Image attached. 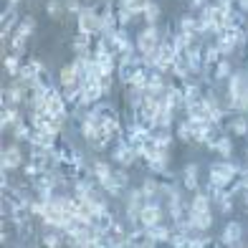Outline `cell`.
I'll list each match as a JSON object with an SVG mask.
<instances>
[{"mask_svg":"<svg viewBox=\"0 0 248 248\" xmlns=\"http://www.w3.org/2000/svg\"><path fill=\"white\" fill-rule=\"evenodd\" d=\"M225 107L235 114H246L248 111V71H233L228 78V94H225Z\"/></svg>","mask_w":248,"mask_h":248,"instance_id":"6da1fadb","label":"cell"},{"mask_svg":"<svg viewBox=\"0 0 248 248\" xmlns=\"http://www.w3.org/2000/svg\"><path fill=\"white\" fill-rule=\"evenodd\" d=\"M241 177V167L231 162V160H218L210 165L208 170V190H218V187H231L235 180Z\"/></svg>","mask_w":248,"mask_h":248,"instance_id":"7a4b0ae2","label":"cell"},{"mask_svg":"<svg viewBox=\"0 0 248 248\" xmlns=\"http://www.w3.org/2000/svg\"><path fill=\"white\" fill-rule=\"evenodd\" d=\"M165 38V33L160 26H144L137 38H134V46H137V53L140 56H155L157 48H160V43Z\"/></svg>","mask_w":248,"mask_h":248,"instance_id":"3957f363","label":"cell"},{"mask_svg":"<svg viewBox=\"0 0 248 248\" xmlns=\"http://www.w3.org/2000/svg\"><path fill=\"white\" fill-rule=\"evenodd\" d=\"M76 28L89 33V36H99L101 33V16L94 10V5H84V10L76 16Z\"/></svg>","mask_w":248,"mask_h":248,"instance_id":"277c9868","label":"cell"},{"mask_svg":"<svg viewBox=\"0 0 248 248\" xmlns=\"http://www.w3.org/2000/svg\"><path fill=\"white\" fill-rule=\"evenodd\" d=\"M137 160H140V155L129 147V142H124V140L114 142V147H111V162H114V165H119V167H134Z\"/></svg>","mask_w":248,"mask_h":248,"instance_id":"5b68a950","label":"cell"},{"mask_svg":"<svg viewBox=\"0 0 248 248\" xmlns=\"http://www.w3.org/2000/svg\"><path fill=\"white\" fill-rule=\"evenodd\" d=\"M157 223H165V210H162V205L155 198V200H147L142 205V210H140V225H142V228H152V225H157Z\"/></svg>","mask_w":248,"mask_h":248,"instance_id":"8992f818","label":"cell"},{"mask_svg":"<svg viewBox=\"0 0 248 248\" xmlns=\"http://www.w3.org/2000/svg\"><path fill=\"white\" fill-rule=\"evenodd\" d=\"M172 228L165 223H157L152 228H144V246H157V243H170Z\"/></svg>","mask_w":248,"mask_h":248,"instance_id":"52a82bcc","label":"cell"},{"mask_svg":"<svg viewBox=\"0 0 248 248\" xmlns=\"http://www.w3.org/2000/svg\"><path fill=\"white\" fill-rule=\"evenodd\" d=\"M205 147L210 152L220 155V160H231V157H233V140H231V134H218V137L210 140Z\"/></svg>","mask_w":248,"mask_h":248,"instance_id":"ba28073f","label":"cell"},{"mask_svg":"<svg viewBox=\"0 0 248 248\" xmlns=\"http://www.w3.org/2000/svg\"><path fill=\"white\" fill-rule=\"evenodd\" d=\"M220 243L223 246H241L243 243V225L238 220H228V223H225V228H223Z\"/></svg>","mask_w":248,"mask_h":248,"instance_id":"9c48e42d","label":"cell"},{"mask_svg":"<svg viewBox=\"0 0 248 248\" xmlns=\"http://www.w3.org/2000/svg\"><path fill=\"white\" fill-rule=\"evenodd\" d=\"M23 167V150L18 144H10L3 150V162H0V170H18Z\"/></svg>","mask_w":248,"mask_h":248,"instance_id":"30bf717a","label":"cell"},{"mask_svg":"<svg viewBox=\"0 0 248 248\" xmlns=\"http://www.w3.org/2000/svg\"><path fill=\"white\" fill-rule=\"evenodd\" d=\"M190 225H193L195 231H202L208 233L213 228V223H216V218H213V208L210 210H190Z\"/></svg>","mask_w":248,"mask_h":248,"instance_id":"8fae6325","label":"cell"},{"mask_svg":"<svg viewBox=\"0 0 248 248\" xmlns=\"http://www.w3.org/2000/svg\"><path fill=\"white\" fill-rule=\"evenodd\" d=\"M78 84H81V74H78V69L74 66V61L61 66V71H59V86L61 89H69V86H78Z\"/></svg>","mask_w":248,"mask_h":248,"instance_id":"7c38bea8","label":"cell"},{"mask_svg":"<svg viewBox=\"0 0 248 248\" xmlns=\"http://www.w3.org/2000/svg\"><path fill=\"white\" fill-rule=\"evenodd\" d=\"M183 185H185V190H190V193L200 190V167L195 162L185 165V170H183Z\"/></svg>","mask_w":248,"mask_h":248,"instance_id":"4fadbf2b","label":"cell"},{"mask_svg":"<svg viewBox=\"0 0 248 248\" xmlns=\"http://www.w3.org/2000/svg\"><path fill=\"white\" fill-rule=\"evenodd\" d=\"M111 175H114V167H111V162H107V160H94V162H92V177L96 180L99 185L107 183Z\"/></svg>","mask_w":248,"mask_h":248,"instance_id":"5bb4252c","label":"cell"},{"mask_svg":"<svg viewBox=\"0 0 248 248\" xmlns=\"http://www.w3.org/2000/svg\"><path fill=\"white\" fill-rule=\"evenodd\" d=\"M231 76H233V63H231V59H220V61L216 63V69H213V84L228 81Z\"/></svg>","mask_w":248,"mask_h":248,"instance_id":"9a60e30c","label":"cell"},{"mask_svg":"<svg viewBox=\"0 0 248 248\" xmlns=\"http://www.w3.org/2000/svg\"><path fill=\"white\" fill-rule=\"evenodd\" d=\"M18 122H23V117H20L18 107H3V119H0V129L8 132V127L13 129Z\"/></svg>","mask_w":248,"mask_h":248,"instance_id":"2e32d148","label":"cell"},{"mask_svg":"<svg viewBox=\"0 0 248 248\" xmlns=\"http://www.w3.org/2000/svg\"><path fill=\"white\" fill-rule=\"evenodd\" d=\"M28 38L23 31H13V36H10V53L16 56H26V48H28Z\"/></svg>","mask_w":248,"mask_h":248,"instance_id":"e0dca14e","label":"cell"},{"mask_svg":"<svg viewBox=\"0 0 248 248\" xmlns=\"http://www.w3.org/2000/svg\"><path fill=\"white\" fill-rule=\"evenodd\" d=\"M225 129H228L233 137H248V117L246 114H238L235 119L228 122V127H225Z\"/></svg>","mask_w":248,"mask_h":248,"instance_id":"ac0fdd59","label":"cell"},{"mask_svg":"<svg viewBox=\"0 0 248 248\" xmlns=\"http://www.w3.org/2000/svg\"><path fill=\"white\" fill-rule=\"evenodd\" d=\"M160 187H162V183L157 180V175H150V177L142 180V193H144L147 200H155L157 195H160Z\"/></svg>","mask_w":248,"mask_h":248,"instance_id":"d6986e66","label":"cell"},{"mask_svg":"<svg viewBox=\"0 0 248 248\" xmlns=\"http://www.w3.org/2000/svg\"><path fill=\"white\" fill-rule=\"evenodd\" d=\"M20 59L23 56H16V53H3V69H5V74H10V78H16L18 74H20Z\"/></svg>","mask_w":248,"mask_h":248,"instance_id":"ffe728a7","label":"cell"},{"mask_svg":"<svg viewBox=\"0 0 248 248\" xmlns=\"http://www.w3.org/2000/svg\"><path fill=\"white\" fill-rule=\"evenodd\" d=\"M16 28H18V13H16V8H10L3 13V38L13 36Z\"/></svg>","mask_w":248,"mask_h":248,"instance_id":"44dd1931","label":"cell"},{"mask_svg":"<svg viewBox=\"0 0 248 248\" xmlns=\"http://www.w3.org/2000/svg\"><path fill=\"white\" fill-rule=\"evenodd\" d=\"M160 16H162V8H160V3H155V0H152L150 8L142 13V20L147 26H157V23H160Z\"/></svg>","mask_w":248,"mask_h":248,"instance_id":"7402d4cb","label":"cell"},{"mask_svg":"<svg viewBox=\"0 0 248 248\" xmlns=\"http://www.w3.org/2000/svg\"><path fill=\"white\" fill-rule=\"evenodd\" d=\"M46 13L51 20H61L66 16V5H63V0H48L46 3Z\"/></svg>","mask_w":248,"mask_h":248,"instance_id":"603a6c76","label":"cell"},{"mask_svg":"<svg viewBox=\"0 0 248 248\" xmlns=\"http://www.w3.org/2000/svg\"><path fill=\"white\" fill-rule=\"evenodd\" d=\"M175 137H177L180 142H185V144L193 142V127H190L187 119H183V122H180L177 127H175Z\"/></svg>","mask_w":248,"mask_h":248,"instance_id":"cb8c5ba5","label":"cell"},{"mask_svg":"<svg viewBox=\"0 0 248 248\" xmlns=\"http://www.w3.org/2000/svg\"><path fill=\"white\" fill-rule=\"evenodd\" d=\"M150 3H152V0H122V3H117V5H124V8H129L134 16H142L144 10L150 8Z\"/></svg>","mask_w":248,"mask_h":248,"instance_id":"d4e9b609","label":"cell"},{"mask_svg":"<svg viewBox=\"0 0 248 248\" xmlns=\"http://www.w3.org/2000/svg\"><path fill=\"white\" fill-rule=\"evenodd\" d=\"M61 241H63V235H61V231H56V228H51V233H43V238H41V243L48 246V248L61 246Z\"/></svg>","mask_w":248,"mask_h":248,"instance_id":"484cf974","label":"cell"},{"mask_svg":"<svg viewBox=\"0 0 248 248\" xmlns=\"http://www.w3.org/2000/svg\"><path fill=\"white\" fill-rule=\"evenodd\" d=\"M101 81V89H104V94H111V89H114V74H104L99 78Z\"/></svg>","mask_w":248,"mask_h":248,"instance_id":"4316f807","label":"cell"},{"mask_svg":"<svg viewBox=\"0 0 248 248\" xmlns=\"http://www.w3.org/2000/svg\"><path fill=\"white\" fill-rule=\"evenodd\" d=\"M235 8L243 10V13H248V0H235Z\"/></svg>","mask_w":248,"mask_h":248,"instance_id":"83f0119b","label":"cell"},{"mask_svg":"<svg viewBox=\"0 0 248 248\" xmlns=\"http://www.w3.org/2000/svg\"><path fill=\"white\" fill-rule=\"evenodd\" d=\"M20 3H23V0H8V5H10V8H16V5H20Z\"/></svg>","mask_w":248,"mask_h":248,"instance_id":"f1b7e54d","label":"cell"},{"mask_svg":"<svg viewBox=\"0 0 248 248\" xmlns=\"http://www.w3.org/2000/svg\"><path fill=\"white\" fill-rule=\"evenodd\" d=\"M81 3H84V5H94V3H96V0H81Z\"/></svg>","mask_w":248,"mask_h":248,"instance_id":"f546056e","label":"cell"},{"mask_svg":"<svg viewBox=\"0 0 248 248\" xmlns=\"http://www.w3.org/2000/svg\"><path fill=\"white\" fill-rule=\"evenodd\" d=\"M117 3H122V0H117Z\"/></svg>","mask_w":248,"mask_h":248,"instance_id":"4dcf8cb0","label":"cell"}]
</instances>
